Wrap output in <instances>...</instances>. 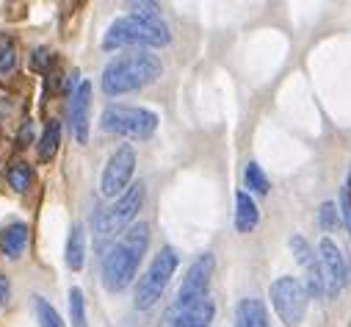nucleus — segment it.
<instances>
[{
	"label": "nucleus",
	"instance_id": "f8f14e48",
	"mask_svg": "<svg viewBox=\"0 0 351 327\" xmlns=\"http://www.w3.org/2000/svg\"><path fill=\"white\" fill-rule=\"evenodd\" d=\"M235 327H269V311L260 300L246 297L235 308Z\"/></svg>",
	"mask_w": 351,
	"mask_h": 327
},
{
	"label": "nucleus",
	"instance_id": "dca6fc26",
	"mask_svg": "<svg viewBox=\"0 0 351 327\" xmlns=\"http://www.w3.org/2000/svg\"><path fill=\"white\" fill-rule=\"evenodd\" d=\"M83 258H86V244H83V225H75L66 241V267L69 269H83Z\"/></svg>",
	"mask_w": 351,
	"mask_h": 327
},
{
	"label": "nucleus",
	"instance_id": "aec40b11",
	"mask_svg": "<svg viewBox=\"0 0 351 327\" xmlns=\"http://www.w3.org/2000/svg\"><path fill=\"white\" fill-rule=\"evenodd\" d=\"M69 316H72V327H86V300L77 286L69 289Z\"/></svg>",
	"mask_w": 351,
	"mask_h": 327
},
{
	"label": "nucleus",
	"instance_id": "393cba45",
	"mask_svg": "<svg viewBox=\"0 0 351 327\" xmlns=\"http://www.w3.org/2000/svg\"><path fill=\"white\" fill-rule=\"evenodd\" d=\"M34 136H36V125H34V120H25L23 128H20V133H17V144L20 147H28L34 142Z\"/></svg>",
	"mask_w": 351,
	"mask_h": 327
},
{
	"label": "nucleus",
	"instance_id": "f03ea898",
	"mask_svg": "<svg viewBox=\"0 0 351 327\" xmlns=\"http://www.w3.org/2000/svg\"><path fill=\"white\" fill-rule=\"evenodd\" d=\"M160 61L158 56L147 53V50H133L128 56L114 58L106 69H103V92L108 98L117 95H128L136 89H144L160 78Z\"/></svg>",
	"mask_w": 351,
	"mask_h": 327
},
{
	"label": "nucleus",
	"instance_id": "1a4fd4ad",
	"mask_svg": "<svg viewBox=\"0 0 351 327\" xmlns=\"http://www.w3.org/2000/svg\"><path fill=\"white\" fill-rule=\"evenodd\" d=\"M136 172V153L130 144H122L106 164V172H103V183H100V192L106 197H122L128 192V183Z\"/></svg>",
	"mask_w": 351,
	"mask_h": 327
},
{
	"label": "nucleus",
	"instance_id": "4be33fe9",
	"mask_svg": "<svg viewBox=\"0 0 351 327\" xmlns=\"http://www.w3.org/2000/svg\"><path fill=\"white\" fill-rule=\"evenodd\" d=\"M246 186H249L252 192H257V194H269V189H271L266 172H263L257 164H249V167H246Z\"/></svg>",
	"mask_w": 351,
	"mask_h": 327
},
{
	"label": "nucleus",
	"instance_id": "c85d7f7f",
	"mask_svg": "<svg viewBox=\"0 0 351 327\" xmlns=\"http://www.w3.org/2000/svg\"><path fill=\"white\" fill-rule=\"evenodd\" d=\"M348 192H351V178H348Z\"/></svg>",
	"mask_w": 351,
	"mask_h": 327
},
{
	"label": "nucleus",
	"instance_id": "0eeeda50",
	"mask_svg": "<svg viewBox=\"0 0 351 327\" xmlns=\"http://www.w3.org/2000/svg\"><path fill=\"white\" fill-rule=\"evenodd\" d=\"M141 203H144V183L128 186V192L114 205H108L106 211L97 214V219H95L97 233L106 238V236H117L125 227H130L133 219H136V214H138V208H141Z\"/></svg>",
	"mask_w": 351,
	"mask_h": 327
},
{
	"label": "nucleus",
	"instance_id": "9d476101",
	"mask_svg": "<svg viewBox=\"0 0 351 327\" xmlns=\"http://www.w3.org/2000/svg\"><path fill=\"white\" fill-rule=\"evenodd\" d=\"M318 264H321V275H324V289H326V297H337L348 280L346 275V261L340 256V247L332 241V238H321L318 244Z\"/></svg>",
	"mask_w": 351,
	"mask_h": 327
},
{
	"label": "nucleus",
	"instance_id": "f257e3e1",
	"mask_svg": "<svg viewBox=\"0 0 351 327\" xmlns=\"http://www.w3.org/2000/svg\"><path fill=\"white\" fill-rule=\"evenodd\" d=\"M147 247H149V225L147 222H133L122 233V238L108 250V256L103 258V286H106V291L117 294V291H122L133 283Z\"/></svg>",
	"mask_w": 351,
	"mask_h": 327
},
{
	"label": "nucleus",
	"instance_id": "7ed1b4c3",
	"mask_svg": "<svg viewBox=\"0 0 351 327\" xmlns=\"http://www.w3.org/2000/svg\"><path fill=\"white\" fill-rule=\"evenodd\" d=\"M169 28L163 20H141V17H119L103 36V47H163L169 45Z\"/></svg>",
	"mask_w": 351,
	"mask_h": 327
},
{
	"label": "nucleus",
	"instance_id": "4468645a",
	"mask_svg": "<svg viewBox=\"0 0 351 327\" xmlns=\"http://www.w3.org/2000/svg\"><path fill=\"white\" fill-rule=\"evenodd\" d=\"M25 247H28V227L23 222H14L0 233V253L6 258H12V261L20 258Z\"/></svg>",
	"mask_w": 351,
	"mask_h": 327
},
{
	"label": "nucleus",
	"instance_id": "9b49d317",
	"mask_svg": "<svg viewBox=\"0 0 351 327\" xmlns=\"http://www.w3.org/2000/svg\"><path fill=\"white\" fill-rule=\"evenodd\" d=\"M89 109H92V84L80 80L69 100V128L77 144L89 142Z\"/></svg>",
	"mask_w": 351,
	"mask_h": 327
},
{
	"label": "nucleus",
	"instance_id": "20e7f679",
	"mask_svg": "<svg viewBox=\"0 0 351 327\" xmlns=\"http://www.w3.org/2000/svg\"><path fill=\"white\" fill-rule=\"evenodd\" d=\"M178 261H180V258H178V253H174L171 247H163V250L152 258V264L147 267L144 278H141L138 286H136L133 305H136L138 311H149V308L163 297V291H166V286H169L174 269H178Z\"/></svg>",
	"mask_w": 351,
	"mask_h": 327
},
{
	"label": "nucleus",
	"instance_id": "a878e982",
	"mask_svg": "<svg viewBox=\"0 0 351 327\" xmlns=\"http://www.w3.org/2000/svg\"><path fill=\"white\" fill-rule=\"evenodd\" d=\"M340 211H343V222L351 233V192L348 189H343V194H340Z\"/></svg>",
	"mask_w": 351,
	"mask_h": 327
},
{
	"label": "nucleus",
	"instance_id": "a211bd4d",
	"mask_svg": "<svg viewBox=\"0 0 351 327\" xmlns=\"http://www.w3.org/2000/svg\"><path fill=\"white\" fill-rule=\"evenodd\" d=\"M14 69H17V47L6 34H0V78H9Z\"/></svg>",
	"mask_w": 351,
	"mask_h": 327
},
{
	"label": "nucleus",
	"instance_id": "cd10ccee",
	"mask_svg": "<svg viewBox=\"0 0 351 327\" xmlns=\"http://www.w3.org/2000/svg\"><path fill=\"white\" fill-rule=\"evenodd\" d=\"M9 297H12V283H9L6 275H0V305H6Z\"/></svg>",
	"mask_w": 351,
	"mask_h": 327
},
{
	"label": "nucleus",
	"instance_id": "6ab92c4d",
	"mask_svg": "<svg viewBox=\"0 0 351 327\" xmlns=\"http://www.w3.org/2000/svg\"><path fill=\"white\" fill-rule=\"evenodd\" d=\"M291 250H293L296 261L304 267V272H307V269H313V267H318V256L313 253V247L307 244V238H304V236H293V238H291Z\"/></svg>",
	"mask_w": 351,
	"mask_h": 327
},
{
	"label": "nucleus",
	"instance_id": "f3484780",
	"mask_svg": "<svg viewBox=\"0 0 351 327\" xmlns=\"http://www.w3.org/2000/svg\"><path fill=\"white\" fill-rule=\"evenodd\" d=\"M58 144H61V125L53 120V122L45 128L42 139H39V161H50V158L56 155Z\"/></svg>",
	"mask_w": 351,
	"mask_h": 327
},
{
	"label": "nucleus",
	"instance_id": "ddd939ff",
	"mask_svg": "<svg viewBox=\"0 0 351 327\" xmlns=\"http://www.w3.org/2000/svg\"><path fill=\"white\" fill-rule=\"evenodd\" d=\"M213 313H216L213 302H210V300H202V302H199V305H194L191 311L166 319V327H210Z\"/></svg>",
	"mask_w": 351,
	"mask_h": 327
},
{
	"label": "nucleus",
	"instance_id": "423d86ee",
	"mask_svg": "<svg viewBox=\"0 0 351 327\" xmlns=\"http://www.w3.org/2000/svg\"><path fill=\"white\" fill-rule=\"evenodd\" d=\"M213 269H216V258H213L210 253L199 256V258L189 267V272H186V278H183V286H180V294H178V302L169 308L166 319L178 316V313H186V311H191L194 305H199L202 300H208V289H210Z\"/></svg>",
	"mask_w": 351,
	"mask_h": 327
},
{
	"label": "nucleus",
	"instance_id": "2eb2a0df",
	"mask_svg": "<svg viewBox=\"0 0 351 327\" xmlns=\"http://www.w3.org/2000/svg\"><path fill=\"white\" fill-rule=\"evenodd\" d=\"M260 222V211L254 205V200L246 192L235 194V230L238 233H252Z\"/></svg>",
	"mask_w": 351,
	"mask_h": 327
},
{
	"label": "nucleus",
	"instance_id": "6e6552de",
	"mask_svg": "<svg viewBox=\"0 0 351 327\" xmlns=\"http://www.w3.org/2000/svg\"><path fill=\"white\" fill-rule=\"evenodd\" d=\"M271 305L285 327H299L307 313V289L291 275L277 278L271 283Z\"/></svg>",
	"mask_w": 351,
	"mask_h": 327
},
{
	"label": "nucleus",
	"instance_id": "5701e85b",
	"mask_svg": "<svg viewBox=\"0 0 351 327\" xmlns=\"http://www.w3.org/2000/svg\"><path fill=\"white\" fill-rule=\"evenodd\" d=\"M9 183L20 194L31 189V170H28V164H14V167L9 170Z\"/></svg>",
	"mask_w": 351,
	"mask_h": 327
},
{
	"label": "nucleus",
	"instance_id": "39448f33",
	"mask_svg": "<svg viewBox=\"0 0 351 327\" xmlns=\"http://www.w3.org/2000/svg\"><path fill=\"white\" fill-rule=\"evenodd\" d=\"M100 125L106 133L130 136V139H149L158 128V114L147 109H130V106H108L100 117Z\"/></svg>",
	"mask_w": 351,
	"mask_h": 327
},
{
	"label": "nucleus",
	"instance_id": "412c9836",
	"mask_svg": "<svg viewBox=\"0 0 351 327\" xmlns=\"http://www.w3.org/2000/svg\"><path fill=\"white\" fill-rule=\"evenodd\" d=\"M36 319H39V327H64L58 311L42 297H36Z\"/></svg>",
	"mask_w": 351,
	"mask_h": 327
},
{
	"label": "nucleus",
	"instance_id": "b1692460",
	"mask_svg": "<svg viewBox=\"0 0 351 327\" xmlns=\"http://www.w3.org/2000/svg\"><path fill=\"white\" fill-rule=\"evenodd\" d=\"M318 216H321V225H324L326 230H332V227L337 225V208H335V203H324Z\"/></svg>",
	"mask_w": 351,
	"mask_h": 327
},
{
	"label": "nucleus",
	"instance_id": "bb28decb",
	"mask_svg": "<svg viewBox=\"0 0 351 327\" xmlns=\"http://www.w3.org/2000/svg\"><path fill=\"white\" fill-rule=\"evenodd\" d=\"M31 64H34V69H39V72H42V69H45V67L50 64V50H47V47H39Z\"/></svg>",
	"mask_w": 351,
	"mask_h": 327
}]
</instances>
